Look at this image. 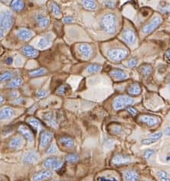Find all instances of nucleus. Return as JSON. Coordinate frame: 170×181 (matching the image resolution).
Returning <instances> with one entry per match:
<instances>
[{
  "label": "nucleus",
  "mask_w": 170,
  "mask_h": 181,
  "mask_svg": "<svg viewBox=\"0 0 170 181\" xmlns=\"http://www.w3.org/2000/svg\"><path fill=\"white\" fill-rule=\"evenodd\" d=\"M51 9H52V12L54 13V15L56 17H61V11L60 7L58 6V5L55 3V2H52L51 4Z\"/></svg>",
  "instance_id": "473e14b6"
},
{
  "label": "nucleus",
  "mask_w": 170,
  "mask_h": 181,
  "mask_svg": "<svg viewBox=\"0 0 170 181\" xmlns=\"http://www.w3.org/2000/svg\"><path fill=\"white\" fill-rule=\"evenodd\" d=\"M78 50L82 57H84L85 59H90L92 57L94 54V49L92 46L87 43H82L80 44L78 47Z\"/></svg>",
  "instance_id": "423d86ee"
},
{
  "label": "nucleus",
  "mask_w": 170,
  "mask_h": 181,
  "mask_svg": "<svg viewBox=\"0 0 170 181\" xmlns=\"http://www.w3.org/2000/svg\"><path fill=\"white\" fill-rule=\"evenodd\" d=\"M22 100H23V99H16L15 101H13V103H15V104L21 103V102H22Z\"/></svg>",
  "instance_id": "3c124183"
},
{
  "label": "nucleus",
  "mask_w": 170,
  "mask_h": 181,
  "mask_svg": "<svg viewBox=\"0 0 170 181\" xmlns=\"http://www.w3.org/2000/svg\"><path fill=\"white\" fill-rule=\"evenodd\" d=\"M63 165V161L58 158H49L44 160L43 163V166L47 170H52V171H58L61 168Z\"/></svg>",
  "instance_id": "39448f33"
},
{
  "label": "nucleus",
  "mask_w": 170,
  "mask_h": 181,
  "mask_svg": "<svg viewBox=\"0 0 170 181\" xmlns=\"http://www.w3.org/2000/svg\"><path fill=\"white\" fill-rule=\"evenodd\" d=\"M70 90V87L68 86L67 85H62L58 89V90H57V93L59 94V95H65V94H66L67 93V92L69 91Z\"/></svg>",
  "instance_id": "c9c22d12"
},
{
  "label": "nucleus",
  "mask_w": 170,
  "mask_h": 181,
  "mask_svg": "<svg viewBox=\"0 0 170 181\" xmlns=\"http://www.w3.org/2000/svg\"><path fill=\"white\" fill-rule=\"evenodd\" d=\"M138 64V60L137 58H131L128 61V66L130 67H136Z\"/></svg>",
  "instance_id": "79ce46f5"
},
{
  "label": "nucleus",
  "mask_w": 170,
  "mask_h": 181,
  "mask_svg": "<svg viewBox=\"0 0 170 181\" xmlns=\"http://www.w3.org/2000/svg\"><path fill=\"white\" fill-rule=\"evenodd\" d=\"M161 23H162V19H161V17L160 16L155 17V18L152 20L151 22H149V24L146 25L143 28L142 31H143V32L144 34H150L151 32L155 31V30L160 26Z\"/></svg>",
  "instance_id": "0eeeda50"
},
{
  "label": "nucleus",
  "mask_w": 170,
  "mask_h": 181,
  "mask_svg": "<svg viewBox=\"0 0 170 181\" xmlns=\"http://www.w3.org/2000/svg\"><path fill=\"white\" fill-rule=\"evenodd\" d=\"M139 70H140L141 73H142L143 76L148 77V76L150 75L152 72H153V67H152L151 65L144 64L142 65V66L139 67Z\"/></svg>",
  "instance_id": "c85d7f7f"
},
{
  "label": "nucleus",
  "mask_w": 170,
  "mask_h": 181,
  "mask_svg": "<svg viewBox=\"0 0 170 181\" xmlns=\"http://www.w3.org/2000/svg\"><path fill=\"white\" fill-rule=\"evenodd\" d=\"M124 178L125 181H139V176L136 171L128 170L124 172Z\"/></svg>",
  "instance_id": "f3484780"
},
{
  "label": "nucleus",
  "mask_w": 170,
  "mask_h": 181,
  "mask_svg": "<svg viewBox=\"0 0 170 181\" xmlns=\"http://www.w3.org/2000/svg\"><path fill=\"white\" fill-rule=\"evenodd\" d=\"M131 162V158L126 155H116L112 159V163L114 165H124L127 164Z\"/></svg>",
  "instance_id": "dca6fc26"
},
{
  "label": "nucleus",
  "mask_w": 170,
  "mask_h": 181,
  "mask_svg": "<svg viewBox=\"0 0 170 181\" xmlns=\"http://www.w3.org/2000/svg\"><path fill=\"white\" fill-rule=\"evenodd\" d=\"M128 93L133 96H137L141 93V87L139 84L135 83H133L129 86L128 90H127Z\"/></svg>",
  "instance_id": "393cba45"
},
{
  "label": "nucleus",
  "mask_w": 170,
  "mask_h": 181,
  "mask_svg": "<svg viewBox=\"0 0 170 181\" xmlns=\"http://www.w3.org/2000/svg\"><path fill=\"white\" fill-rule=\"evenodd\" d=\"M162 131H159V132H155V133H154V134H153V135H151L149 136V137H150V138H152V139L155 140V141H156V142H157L158 140L162 137Z\"/></svg>",
  "instance_id": "4c0bfd02"
},
{
  "label": "nucleus",
  "mask_w": 170,
  "mask_h": 181,
  "mask_svg": "<svg viewBox=\"0 0 170 181\" xmlns=\"http://www.w3.org/2000/svg\"><path fill=\"white\" fill-rule=\"evenodd\" d=\"M47 73V70L44 68H39L37 70H34L32 71H30L29 75L32 77H40V76L44 75Z\"/></svg>",
  "instance_id": "2f4dec72"
},
{
  "label": "nucleus",
  "mask_w": 170,
  "mask_h": 181,
  "mask_svg": "<svg viewBox=\"0 0 170 181\" xmlns=\"http://www.w3.org/2000/svg\"><path fill=\"white\" fill-rule=\"evenodd\" d=\"M169 90H170V83L169 84Z\"/></svg>",
  "instance_id": "4d7b16f0"
},
{
  "label": "nucleus",
  "mask_w": 170,
  "mask_h": 181,
  "mask_svg": "<svg viewBox=\"0 0 170 181\" xmlns=\"http://www.w3.org/2000/svg\"><path fill=\"white\" fill-rule=\"evenodd\" d=\"M51 44V38H49L48 36H44L43 38H40V40L38 42V48L41 50H44L45 48H49Z\"/></svg>",
  "instance_id": "b1692460"
},
{
  "label": "nucleus",
  "mask_w": 170,
  "mask_h": 181,
  "mask_svg": "<svg viewBox=\"0 0 170 181\" xmlns=\"http://www.w3.org/2000/svg\"><path fill=\"white\" fill-rule=\"evenodd\" d=\"M139 121L141 122L144 123L148 126H154L159 124L160 120L159 118L153 115H143L139 117Z\"/></svg>",
  "instance_id": "9d476101"
},
{
  "label": "nucleus",
  "mask_w": 170,
  "mask_h": 181,
  "mask_svg": "<svg viewBox=\"0 0 170 181\" xmlns=\"http://www.w3.org/2000/svg\"><path fill=\"white\" fill-rule=\"evenodd\" d=\"M14 113H15V111L13 108H10V107H5V108L1 109L0 118L2 120L10 119L14 115Z\"/></svg>",
  "instance_id": "412c9836"
},
{
  "label": "nucleus",
  "mask_w": 170,
  "mask_h": 181,
  "mask_svg": "<svg viewBox=\"0 0 170 181\" xmlns=\"http://www.w3.org/2000/svg\"><path fill=\"white\" fill-rule=\"evenodd\" d=\"M87 72L89 73H97L102 70V66L100 64H90L87 67Z\"/></svg>",
  "instance_id": "7c9ffc66"
},
{
  "label": "nucleus",
  "mask_w": 170,
  "mask_h": 181,
  "mask_svg": "<svg viewBox=\"0 0 170 181\" xmlns=\"http://www.w3.org/2000/svg\"><path fill=\"white\" fill-rule=\"evenodd\" d=\"M14 23V16L12 13L8 11H3L0 15V29L3 31H8Z\"/></svg>",
  "instance_id": "f03ea898"
},
{
  "label": "nucleus",
  "mask_w": 170,
  "mask_h": 181,
  "mask_svg": "<svg viewBox=\"0 0 170 181\" xmlns=\"http://www.w3.org/2000/svg\"><path fill=\"white\" fill-rule=\"evenodd\" d=\"M34 33L30 29H28V28H20V29L18 30L16 33L17 37L19 38L20 40H22V41H27V40H29L30 38H32Z\"/></svg>",
  "instance_id": "4468645a"
},
{
  "label": "nucleus",
  "mask_w": 170,
  "mask_h": 181,
  "mask_svg": "<svg viewBox=\"0 0 170 181\" xmlns=\"http://www.w3.org/2000/svg\"><path fill=\"white\" fill-rule=\"evenodd\" d=\"M156 174H157L158 177L160 180V181H170V178L169 177L167 173L165 172V171H158Z\"/></svg>",
  "instance_id": "f704fd0d"
},
{
  "label": "nucleus",
  "mask_w": 170,
  "mask_h": 181,
  "mask_svg": "<svg viewBox=\"0 0 170 181\" xmlns=\"http://www.w3.org/2000/svg\"><path fill=\"white\" fill-rule=\"evenodd\" d=\"M13 62V59L12 57H7L6 60V63L7 64H12Z\"/></svg>",
  "instance_id": "09e8293b"
},
{
  "label": "nucleus",
  "mask_w": 170,
  "mask_h": 181,
  "mask_svg": "<svg viewBox=\"0 0 170 181\" xmlns=\"http://www.w3.org/2000/svg\"><path fill=\"white\" fill-rule=\"evenodd\" d=\"M36 95H37V96H38V98H44V97H46L47 96H48V92H46L45 90H38L37 91V93H36Z\"/></svg>",
  "instance_id": "58836bf2"
},
{
  "label": "nucleus",
  "mask_w": 170,
  "mask_h": 181,
  "mask_svg": "<svg viewBox=\"0 0 170 181\" xmlns=\"http://www.w3.org/2000/svg\"><path fill=\"white\" fill-rule=\"evenodd\" d=\"M107 56L112 61L119 62L125 59V57L127 56V51L122 48H114L107 52Z\"/></svg>",
  "instance_id": "20e7f679"
},
{
  "label": "nucleus",
  "mask_w": 170,
  "mask_h": 181,
  "mask_svg": "<svg viewBox=\"0 0 170 181\" xmlns=\"http://www.w3.org/2000/svg\"><path fill=\"white\" fill-rule=\"evenodd\" d=\"M25 144V139L21 136H17L13 137L12 139L9 142V147L12 149H20Z\"/></svg>",
  "instance_id": "2eb2a0df"
},
{
  "label": "nucleus",
  "mask_w": 170,
  "mask_h": 181,
  "mask_svg": "<svg viewBox=\"0 0 170 181\" xmlns=\"http://www.w3.org/2000/svg\"><path fill=\"white\" fill-rule=\"evenodd\" d=\"M99 181H118L117 180L115 179V178H108V177H99L98 178Z\"/></svg>",
  "instance_id": "a18cd8bd"
},
{
  "label": "nucleus",
  "mask_w": 170,
  "mask_h": 181,
  "mask_svg": "<svg viewBox=\"0 0 170 181\" xmlns=\"http://www.w3.org/2000/svg\"><path fill=\"white\" fill-rule=\"evenodd\" d=\"M162 12H170V7H169V8H162Z\"/></svg>",
  "instance_id": "603ef678"
},
{
  "label": "nucleus",
  "mask_w": 170,
  "mask_h": 181,
  "mask_svg": "<svg viewBox=\"0 0 170 181\" xmlns=\"http://www.w3.org/2000/svg\"><path fill=\"white\" fill-rule=\"evenodd\" d=\"M156 141L155 140L152 139L150 137H148V138H145V139L142 140V144H145V145H149V144H152L155 143Z\"/></svg>",
  "instance_id": "a19ab883"
},
{
  "label": "nucleus",
  "mask_w": 170,
  "mask_h": 181,
  "mask_svg": "<svg viewBox=\"0 0 170 181\" xmlns=\"http://www.w3.org/2000/svg\"><path fill=\"white\" fill-rule=\"evenodd\" d=\"M122 37L126 43L130 44H134L136 42V40H137V36H136L135 32L130 28H126L123 31Z\"/></svg>",
  "instance_id": "f8f14e48"
},
{
  "label": "nucleus",
  "mask_w": 170,
  "mask_h": 181,
  "mask_svg": "<svg viewBox=\"0 0 170 181\" xmlns=\"http://www.w3.org/2000/svg\"><path fill=\"white\" fill-rule=\"evenodd\" d=\"M104 4L108 8H114L116 6V2H113V1H105L104 2Z\"/></svg>",
  "instance_id": "c03bdc74"
},
{
  "label": "nucleus",
  "mask_w": 170,
  "mask_h": 181,
  "mask_svg": "<svg viewBox=\"0 0 170 181\" xmlns=\"http://www.w3.org/2000/svg\"><path fill=\"white\" fill-rule=\"evenodd\" d=\"M63 21L64 22L66 23V24H69V23L74 22V19L71 16H66L64 18Z\"/></svg>",
  "instance_id": "49530a36"
},
{
  "label": "nucleus",
  "mask_w": 170,
  "mask_h": 181,
  "mask_svg": "<svg viewBox=\"0 0 170 181\" xmlns=\"http://www.w3.org/2000/svg\"><path fill=\"white\" fill-rule=\"evenodd\" d=\"M22 53L28 57H36L38 55V50L30 45H25L22 48Z\"/></svg>",
  "instance_id": "aec40b11"
},
{
  "label": "nucleus",
  "mask_w": 170,
  "mask_h": 181,
  "mask_svg": "<svg viewBox=\"0 0 170 181\" xmlns=\"http://www.w3.org/2000/svg\"><path fill=\"white\" fill-rule=\"evenodd\" d=\"M155 154V151L153 150H151V149H149V150H146L145 152H144V154L143 156L146 159H149L150 158L153 154Z\"/></svg>",
  "instance_id": "ea45409f"
},
{
  "label": "nucleus",
  "mask_w": 170,
  "mask_h": 181,
  "mask_svg": "<svg viewBox=\"0 0 170 181\" xmlns=\"http://www.w3.org/2000/svg\"><path fill=\"white\" fill-rule=\"evenodd\" d=\"M13 77V73L12 72H5V73H2L0 76V80L1 82L8 81L9 79H11Z\"/></svg>",
  "instance_id": "72a5a7b5"
},
{
  "label": "nucleus",
  "mask_w": 170,
  "mask_h": 181,
  "mask_svg": "<svg viewBox=\"0 0 170 181\" xmlns=\"http://www.w3.org/2000/svg\"><path fill=\"white\" fill-rule=\"evenodd\" d=\"M11 8H12L15 12H21L25 8V2L20 0L12 1L11 3Z\"/></svg>",
  "instance_id": "cd10ccee"
},
{
  "label": "nucleus",
  "mask_w": 170,
  "mask_h": 181,
  "mask_svg": "<svg viewBox=\"0 0 170 181\" xmlns=\"http://www.w3.org/2000/svg\"><path fill=\"white\" fill-rule=\"evenodd\" d=\"M164 133H165V135H166L170 136V127H167L166 128H165V130H164Z\"/></svg>",
  "instance_id": "8fccbe9b"
},
{
  "label": "nucleus",
  "mask_w": 170,
  "mask_h": 181,
  "mask_svg": "<svg viewBox=\"0 0 170 181\" xmlns=\"http://www.w3.org/2000/svg\"><path fill=\"white\" fill-rule=\"evenodd\" d=\"M82 5L87 10L94 11L97 10L98 8L96 2L93 1V0H84V1H82Z\"/></svg>",
  "instance_id": "a878e982"
},
{
  "label": "nucleus",
  "mask_w": 170,
  "mask_h": 181,
  "mask_svg": "<svg viewBox=\"0 0 170 181\" xmlns=\"http://www.w3.org/2000/svg\"><path fill=\"white\" fill-rule=\"evenodd\" d=\"M166 55H167V57H168L169 60H170V49L168 50V51H167V53H166Z\"/></svg>",
  "instance_id": "5fc2aeb1"
},
{
  "label": "nucleus",
  "mask_w": 170,
  "mask_h": 181,
  "mask_svg": "<svg viewBox=\"0 0 170 181\" xmlns=\"http://www.w3.org/2000/svg\"><path fill=\"white\" fill-rule=\"evenodd\" d=\"M0 98H1V104H2V102H4V98L2 99V95L0 96Z\"/></svg>",
  "instance_id": "6e6d98bb"
},
{
  "label": "nucleus",
  "mask_w": 170,
  "mask_h": 181,
  "mask_svg": "<svg viewBox=\"0 0 170 181\" xmlns=\"http://www.w3.org/2000/svg\"><path fill=\"white\" fill-rule=\"evenodd\" d=\"M66 160L70 163H76L79 160V157L75 154H71L66 157Z\"/></svg>",
  "instance_id": "e433bc0d"
},
{
  "label": "nucleus",
  "mask_w": 170,
  "mask_h": 181,
  "mask_svg": "<svg viewBox=\"0 0 170 181\" xmlns=\"http://www.w3.org/2000/svg\"><path fill=\"white\" fill-rule=\"evenodd\" d=\"M18 130H19V133L21 134L25 138H26L28 142H31V143L34 142V135L32 133V131H31V129L28 126L25 125H19Z\"/></svg>",
  "instance_id": "9b49d317"
},
{
  "label": "nucleus",
  "mask_w": 170,
  "mask_h": 181,
  "mask_svg": "<svg viewBox=\"0 0 170 181\" xmlns=\"http://www.w3.org/2000/svg\"><path fill=\"white\" fill-rule=\"evenodd\" d=\"M53 176V172L50 170H44L38 173H35L32 177L33 181H43L47 179H49Z\"/></svg>",
  "instance_id": "ddd939ff"
},
{
  "label": "nucleus",
  "mask_w": 170,
  "mask_h": 181,
  "mask_svg": "<svg viewBox=\"0 0 170 181\" xmlns=\"http://www.w3.org/2000/svg\"><path fill=\"white\" fill-rule=\"evenodd\" d=\"M101 25L103 31L107 33L114 34L117 31V19L115 14L107 13L102 17Z\"/></svg>",
  "instance_id": "f257e3e1"
},
{
  "label": "nucleus",
  "mask_w": 170,
  "mask_h": 181,
  "mask_svg": "<svg viewBox=\"0 0 170 181\" xmlns=\"http://www.w3.org/2000/svg\"><path fill=\"white\" fill-rule=\"evenodd\" d=\"M28 123L32 126V128L35 129L37 131H42V129L43 128L42 123L38 119H35V118H29L28 120Z\"/></svg>",
  "instance_id": "4be33fe9"
},
{
  "label": "nucleus",
  "mask_w": 170,
  "mask_h": 181,
  "mask_svg": "<svg viewBox=\"0 0 170 181\" xmlns=\"http://www.w3.org/2000/svg\"><path fill=\"white\" fill-rule=\"evenodd\" d=\"M35 21L38 26L42 28H47L50 24V19L49 17L44 16L43 15H38L35 17Z\"/></svg>",
  "instance_id": "6ab92c4d"
},
{
  "label": "nucleus",
  "mask_w": 170,
  "mask_h": 181,
  "mask_svg": "<svg viewBox=\"0 0 170 181\" xmlns=\"http://www.w3.org/2000/svg\"><path fill=\"white\" fill-rule=\"evenodd\" d=\"M23 83V80L21 78H15V79H12V81L8 82L6 84V87L8 88H17L19 87L20 86H22Z\"/></svg>",
  "instance_id": "c756f323"
},
{
  "label": "nucleus",
  "mask_w": 170,
  "mask_h": 181,
  "mask_svg": "<svg viewBox=\"0 0 170 181\" xmlns=\"http://www.w3.org/2000/svg\"><path fill=\"white\" fill-rule=\"evenodd\" d=\"M133 103H134V99L132 97H130L128 96H118L113 100V106L116 110H118L125 106H130Z\"/></svg>",
  "instance_id": "7ed1b4c3"
},
{
  "label": "nucleus",
  "mask_w": 170,
  "mask_h": 181,
  "mask_svg": "<svg viewBox=\"0 0 170 181\" xmlns=\"http://www.w3.org/2000/svg\"><path fill=\"white\" fill-rule=\"evenodd\" d=\"M110 74L118 80H124L127 78V74L121 70H113Z\"/></svg>",
  "instance_id": "5701e85b"
},
{
  "label": "nucleus",
  "mask_w": 170,
  "mask_h": 181,
  "mask_svg": "<svg viewBox=\"0 0 170 181\" xmlns=\"http://www.w3.org/2000/svg\"><path fill=\"white\" fill-rule=\"evenodd\" d=\"M53 135L52 132L49 131H43L41 133L40 136V147L42 148H44L48 147L50 144L53 139Z\"/></svg>",
  "instance_id": "6e6552de"
},
{
  "label": "nucleus",
  "mask_w": 170,
  "mask_h": 181,
  "mask_svg": "<svg viewBox=\"0 0 170 181\" xmlns=\"http://www.w3.org/2000/svg\"><path fill=\"white\" fill-rule=\"evenodd\" d=\"M127 111H128L129 113L132 115H137V109H135L133 107H128V108H127Z\"/></svg>",
  "instance_id": "de8ad7c7"
},
{
  "label": "nucleus",
  "mask_w": 170,
  "mask_h": 181,
  "mask_svg": "<svg viewBox=\"0 0 170 181\" xmlns=\"http://www.w3.org/2000/svg\"><path fill=\"white\" fill-rule=\"evenodd\" d=\"M23 160L28 164H35L39 160V154L35 151H30L25 154Z\"/></svg>",
  "instance_id": "1a4fd4ad"
},
{
  "label": "nucleus",
  "mask_w": 170,
  "mask_h": 181,
  "mask_svg": "<svg viewBox=\"0 0 170 181\" xmlns=\"http://www.w3.org/2000/svg\"><path fill=\"white\" fill-rule=\"evenodd\" d=\"M59 141H60L62 145L67 147V148H72L74 144L73 138L69 137V136H62V137H60Z\"/></svg>",
  "instance_id": "bb28decb"
},
{
  "label": "nucleus",
  "mask_w": 170,
  "mask_h": 181,
  "mask_svg": "<svg viewBox=\"0 0 170 181\" xmlns=\"http://www.w3.org/2000/svg\"><path fill=\"white\" fill-rule=\"evenodd\" d=\"M18 96H19V93L18 92H12V95H11V96H12V97H17Z\"/></svg>",
  "instance_id": "864d4df0"
},
{
  "label": "nucleus",
  "mask_w": 170,
  "mask_h": 181,
  "mask_svg": "<svg viewBox=\"0 0 170 181\" xmlns=\"http://www.w3.org/2000/svg\"><path fill=\"white\" fill-rule=\"evenodd\" d=\"M51 181H57V180H51Z\"/></svg>",
  "instance_id": "13d9d810"
},
{
  "label": "nucleus",
  "mask_w": 170,
  "mask_h": 181,
  "mask_svg": "<svg viewBox=\"0 0 170 181\" xmlns=\"http://www.w3.org/2000/svg\"><path fill=\"white\" fill-rule=\"evenodd\" d=\"M58 151V149H57V147L55 144H52L49 147V148L47 150V153L48 154H54V153H56Z\"/></svg>",
  "instance_id": "37998d69"
},
{
  "label": "nucleus",
  "mask_w": 170,
  "mask_h": 181,
  "mask_svg": "<svg viewBox=\"0 0 170 181\" xmlns=\"http://www.w3.org/2000/svg\"><path fill=\"white\" fill-rule=\"evenodd\" d=\"M44 119L45 120V122L50 125L51 127L55 128L58 127V120H57L56 119V116H55V115L53 114L52 113H47V114L44 115Z\"/></svg>",
  "instance_id": "a211bd4d"
}]
</instances>
